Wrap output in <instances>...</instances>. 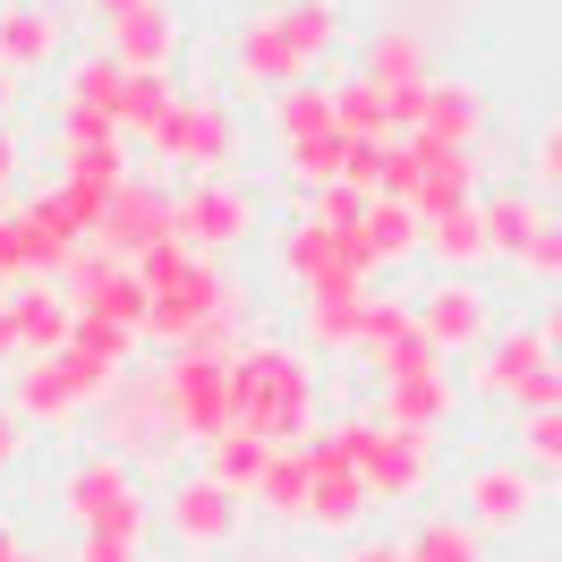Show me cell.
<instances>
[{"label":"cell","mask_w":562,"mask_h":562,"mask_svg":"<svg viewBox=\"0 0 562 562\" xmlns=\"http://www.w3.org/2000/svg\"><path fill=\"white\" fill-rule=\"evenodd\" d=\"M333 43H341V9H333V0H281L256 26H239L231 69H239V86H256V94H290V86H307V69H316Z\"/></svg>","instance_id":"1"},{"label":"cell","mask_w":562,"mask_h":562,"mask_svg":"<svg viewBox=\"0 0 562 562\" xmlns=\"http://www.w3.org/2000/svg\"><path fill=\"white\" fill-rule=\"evenodd\" d=\"M316 418V367L299 350H239L231 358V426L256 443H299Z\"/></svg>","instance_id":"2"},{"label":"cell","mask_w":562,"mask_h":562,"mask_svg":"<svg viewBox=\"0 0 562 562\" xmlns=\"http://www.w3.org/2000/svg\"><path fill=\"white\" fill-rule=\"evenodd\" d=\"M324 435L341 443V460L358 469V486L375 494V503H418L435 486V443L426 435H401L384 418H341V426H324Z\"/></svg>","instance_id":"3"},{"label":"cell","mask_w":562,"mask_h":562,"mask_svg":"<svg viewBox=\"0 0 562 562\" xmlns=\"http://www.w3.org/2000/svg\"><path fill=\"white\" fill-rule=\"evenodd\" d=\"M469 392H477V401H494V409H512V418H528V409H554V401H562V358L537 341V324H520V333H494L486 350L469 358Z\"/></svg>","instance_id":"4"},{"label":"cell","mask_w":562,"mask_h":562,"mask_svg":"<svg viewBox=\"0 0 562 562\" xmlns=\"http://www.w3.org/2000/svg\"><path fill=\"white\" fill-rule=\"evenodd\" d=\"M145 145H154L162 162H179L188 179H213L231 162V145H239V120H231L222 94H171V111L145 128Z\"/></svg>","instance_id":"5"},{"label":"cell","mask_w":562,"mask_h":562,"mask_svg":"<svg viewBox=\"0 0 562 562\" xmlns=\"http://www.w3.org/2000/svg\"><path fill=\"white\" fill-rule=\"evenodd\" d=\"M409 316H418V341H426V350H443V358H477L494 333H503L486 281H469V273H443L426 299H409Z\"/></svg>","instance_id":"6"},{"label":"cell","mask_w":562,"mask_h":562,"mask_svg":"<svg viewBox=\"0 0 562 562\" xmlns=\"http://www.w3.org/2000/svg\"><path fill=\"white\" fill-rule=\"evenodd\" d=\"M537 512H546V486L528 477L520 460H477L469 477H460V520L477 528V537H528L537 528Z\"/></svg>","instance_id":"7"},{"label":"cell","mask_w":562,"mask_h":562,"mask_svg":"<svg viewBox=\"0 0 562 562\" xmlns=\"http://www.w3.org/2000/svg\"><path fill=\"white\" fill-rule=\"evenodd\" d=\"M60 512L77 528H145V503H137V477H128V460L120 452H86L60 477Z\"/></svg>","instance_id":"8"},{"label":"cell","mask_w":562,"mask_h":562,"mask_svg":"<svg viewBox=\"0 0 562 562\" xmlns=\"http://www.w3.org/2000/svg\"><path fill=\"white\" fill-rule=\"evenodd\" d=\"M247 222H256V196H247L239 179H222V171H213V179H188V188L171 196V231L196 247V256H213V247H239Z\"/></svg>","instance_id":"9"},{"label":"cell","mask_w":562,"mask_h":562,"mask_svg":"<svg viewBox=\"0 0 562 562\" xmlns=\"http://www.w3.org/2000/svg\"><path fill=\"white\" fill-rule=\"evenodd\" d=\"M375 418L401 426V435H443V426L460 418V384H452V367H418V375H384L375 384Z\"/></svg>","instance_id":"10"},{"label":"cell","mask_w":562,"mask_h":562,"mask_svg":"<svg viewBox=\"0 0 562 562\" xmlns=\"http://www.w3.org/2000/svg\"><path fill=\"white\" fill-rule=\"evenodd\" d=\"M375 512V494L358 486V469L341 460L333 435H307V528H358Z\"/></svg>","instance_id":"11"},{"label":"cell","mask_w":562,"mask_h":562,"mask_svg":"<svg viewBox=\"0 0 562 562\" xmlns=\"http://www.w3.org/2000/svg\"><path fill=\"white\" fill-rule=\"evenodd\" d=\"M401 137H435V145L477 154V137H486V94H477L469 77H426L418 86V120H409Z\"/></svg>","instance_id":"12"},{"label":"cell","mask_w":562,"mask_h":562,"mask_svg":"<svg viewBox=\"0 0 562 562\" xmlns=\"http://www.w3.org/2000/svg\"><path fill=\"white\" fill-rule=\"evenodd\" d=\"M358 77H367V86H384V94H418L426 77H435L426 35L409 26V18H384V26L367 35V52H358Z\"/></svg>","instance_id":"13"},{"label":"cell","mask_w":562,"mask_h":562,"mask_svg":"<svg viewBox=\"0 0 562 562\" xmlns=\"http://www.w3.org/2000/svg\"><path fill=\"white\" fill-rule=\"evenodd\" d=\"M171 537L188 546V554H213V546H231V537H239V494L213 486V477H188V486L171 494Z\"/></svg>","instance_id":"14"},{"label":"cell","mask_w":562,"mask_h":562,"mask_svg":"<svg viewBox=\"0 0 562 562\" xmlns=\"http://www.w3.org/2000/svg\"><path fill=\"white\" fill-rule=\"evenodd\" d=\"M418 239H426V222L401 196H367V213H358V231H350V247H358V265L375 273V265H401V256H418Z\"/></svg>","instance_id":"15"},{"label":"cell","mask_w":562,"mask_h":562,"mask_svg":"<svg viewBox=\"0 0 562 562\" xmlns=\"http://www.w3.org/2000/svg\"><path fill=\"white\" fill-rule=\"evenodd\" d=\"M477 222H486L494 265H520L528 239L546 231V196H537V188H494V196H477Z\"/></svg>","instance_id":"16"},{"label":"cell","mask_w":562,"mask_h":562,"mask_svg":"<svg viewBox=\"0 0 562 562\" xmlns=\"http://www.w3.org/2000/svg\"><path fill=\"white\" fill-rule=\"evenodd\" d=\"M179 52V26H171V9L162 0H145V9H128L120 26H111V60L128 77H162V60Z\"/></svg>","instance_id":"17"},{"label":"cell","mask_w":562,"mask_h":562,"mask_svg":"<svg viewBox=\"0 0 562 562\" xmlns=\"http://www.w3.org/2000/svg\"><path fill=\"white\" fill-rule=\"evenodd\" d=\"M418 247L435 256V265H443V273H469V281H477V265H494V247H486V222H477V205L435 213Z\"/></svg>","instance_id":"18"},{"label":"cell","mask_w":562,"mask_h":562,"mask_svg":"<svg viewBox=\"0 0 562 562\" xmlns=\"http://www.w3.org/2000/svg\"><path fill=\"white\" fill-rule=\"evenodd\" d=\"M60 52V18L35 9V0H18V9H0V69H43Z\"/></svg>","instance_id":"19"},{"label":"cell","mask_w":562,"mask_h":562,"mask_svg":"<svg viewBox=\"0 0 562 562\" xmlns=\"http://www.w3.org/2000/svg\"><path fill=\"white\" fill-rule=\"evenodd\" d=\"M401 562H486V537L460 520V512H426V520L401 537Z\"/></svg>","instance_id":"20"},{"label":"cell","mask_w":562,"mask_h":562,"mask_svg":"<svg viewBox=\"0 0 562 562\" xmlns=\"http://www.w3.org/2000/svg\"><path fill=\"white\" fill-rule=\"evenodd\" d=\"M273 137H281V154H299V145H316V137H341V128H333V86H290V94H273Z\"/></svg>","instance_id":"21"},{"label":"cell","mask_w":562,"mask_h":562,"mask_svg":"<svg viewBox=\"0 0 562 562\" xmlns=\"http://www.w3.org/2000/svg\"><path fill=\"white\" fill-rule=\"evenodd\" d=\"M333 128L350 145H392L401 128H392V103L384 86H367V77H350V86H333Z\"/></svg>","instance_id":"22"},{"label":"cell","mask_w":562,"mask_h":562,"mask_svg":"<svg viewBox=\"0 0 562 562\" xmlns=\"http://www.w3.org/2000/svg\"><path fill=\"white\" fill-rule=\"evenodd\" d=\"M367 307H375V290H316V299H307V333H316L324 350H358Z\"/></svg>","instance_id":"23"},{"label":"cell","mask_w":562,"mask_h":562,"mask_svg":"<svg viewBox=\"0 0 562 562\" xmlns=\"http://www.w3.org/2000/svg\"><path fill=\"white\" fill-rule=\"evenodd\" d=\"M205 452H213L205 477H213V486H231V494H256V486H265V469H273V443H256V435H239V426L213 435Z\"/></svg>","instance_id":"24"},{"label":"cell","mask_w":562,"mask_h":562,"mask_svg":"<svg viewBox=\"0 0 562 562\" xmlns=\"http://www.w3.org/2000/svg\"><path fill=\"white\" fill-rule=\"evenodd\" d=\"M512 460H520L537 486H562V401L520 418V452H512Z\"/></svg>","instance_id":"25"},{"label":"cell","mask_w":562,"mask_h":562,"mask_svg":"<svg viewBox=\"0 0 562 562\" xmlns=\"http://www.w3.org/2000/svg\"><path fill=\"white\" fill-rule=\"evenodd\" d=\"M77 562H145V528H77Z\"/></svg>","instance_id":"26"},{"label":"cell","mask_w":562,"mask_h":562,"mask_svg":"<svg viewBox=\"0 0 562 562\" xmlns=\"http://www.w3.org/2000/svg\"><path fill=\"white\" fill-rule=\"evenodd\" d=\"M528 179H537V196H562V111L528 137Z\"/></svg>","instance_id":"27"},{"label":"cell","mask_w":562,"mask_h":562,"mask_svg":"<svg viewBox=\"0 0 562 562\" xmlns=\"http://www.w3.org/2000/svg\"><path fill=\"white\" fill-rule=\"evenodd\" d=\"M520 273H528V281H546V290H562V213H546V231L528 239Z\"/></svg>","instance_id":"28"},{"label":"cell","mask_w":562,"mask_h":562,"mask_svg":"<svg viewBox=\"0 0 562 562\" xmlns=\"http://www.w3.org/2000/svg\"><path fill=\"white\" fill-rule=\"evenodd\" d=\"M537 341L562 358V290H546V316H537Z\"/></svg>","instance_id":"29"},{"label":"cell","mask_w":562,"mask_h":562,"mask_svg":"<svg viewBox=\"0 0 562 562\" xmlns=\"http://www.w3.org/2000/svg\"><path fill=\"white\" fill-rule=\"evenodd\" d=\"M341 562H401V546H350Z\"/></svg>","instance_id":"30"},{"label":"cell","mask_w":562,"mask_h":562,"mask_svg":"<svg viewBox=\"0 0 562 562\" xmlns=\"http://www.w3.org/2000/svg\"><path fill=\"white\" fill-rule=\"evenodd\" d=\"M9 171H18V137L0 128V196H9Z\"/></svg>","instance_id":"31"},{"label":"cell","mask_w":562,"mask_h":562,"mask_svg":"<svg viewBox=\"0 0 562 562\" xmlns=\"http://www.w3.org/2000/svg\"><path fill=\"white\" fill-rule=\"evenodd\" d=\"M128 9H145V0H94V18H103V26H120Z\"/></svg>","instance_id":"32"},{"label":"cell","mask_w":562,"mask_h":562,"mask_svg":"<svg viewBox=\"0 0 562 562\" xmlns=\"http://www.w3.org/2000/svg\"><path fill=\"white\" fill-rule=\"evenodd\" d=\"M18 443H26V435H18V418H0V469L18 460Z\"/></svg>","instance_id":"33"},{"label":"cell","mask_w":562,"mask_h":562,"mask_svg":"<svg viewBox=\"0 0 562 562\" xmlns=\"http://www.w3.org/2000/svg\"><path fill=\"white\" fill-rule=\"evenodd\" d=\"M0 111H9V69H0Z\"/></svg>","instance_id":"34"},{"label":"cell","mask_w":562,"mask_h":562,"mask_svg":"<svg viewBox=\"0 0 562 562\" xmlns=\"http://www.w3.org/2000/svg\"><path fill=\"white\" fill-rule=\"evenodd\" d=\"M9 562H35V554H26V546H18V554H9Z\"/></svg>","instance_id":"35"},{"label":"cell","mask_w":562,"mask_h":562,"mask_svg":"<svg viewBox=\"0 0 562 562\" xmlns=\"http://www.w3.org/2000/svg\"><path fill=\"white\" fill-rule=\"evenodd\" d=\"M520 562H546V554H520Z\"/></svg>","instance_id":"36"},{"label":"cell","mask_w":562,"mask_h":562,"mask_svg":"<svg viewBox=\"0 0 562 562\" xmlns=\"http://www.w3.org/2000/svg\"><path fill=\"white\" fill-rule=\"evenodd\" d=\"M265 9H281V0H265Z\"/></svg>","instance_id":"37"}]
</instances>
